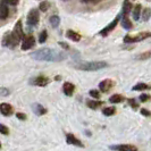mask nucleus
I'll return each mask as SVG.
<instances>
[{
    "label": "nucleus",
    "instance_id": "f257e3e1",
    "mask_svg": "<svg viewBox=\"0 0 151 151\" xmlns=\"http://www.w3.org/2000/svg\"><path fill=\"white\" fill-rule=\"evenodd\" d=\"M32 58L40 61H61L66 58V55L56 51L51 48H41L31 53Z\"/></svg>",
    "mask_w": 151,
    "mask_h": 151
},
{
    "label": "nucleus",
    "instance_id": "f03ea898",
    "mask_svg": "<svg viewBox=\"0 0 151 151\" xmlns=\"http://www.w3.org/2000/svg\"><path fill=\"white\" fill-rule=\"evenodd\" d=\"M80 70H86V72H94L102 68L108 67V64L105 61H88V63H82L75 66Z\"/></svg>",
    "mask_w": 151,
    "mask_h": 151
},
{
    "label": "nucleus",
    "instance_id": "7ed1b4c3",
    "mask_svg": "<svg viewBox=\"0 0 151 151\" xmlns=\"http://www.w3.org/2000/svg\"><path fill=\"white\" fill-rule=\"evenodd\" d=\"M19 41L21 40H18L17 37L13 32L12 33L8 32V33H6V35L4 37V39H2V45H6V47H9V48H15L16 45L19 43Z\"/></svg>",
    "mask_w": 151,
    "mask_h": 151
},
{
    "label": "nucleus",
    "instance_id": "20e7f679",
    "mask_svg": "<svg viewBox=\"0 0 151 151\" xmlns=\"http://www.w3.org/2000/svg\"><path fill=\"white\" fill-rule=\"evenodd\" d=\"M151 33L150 32H141L139 33L135 37H131V35H126L124 38V42L125 43H134V42H140V41H143L145 39L150 38Z\"/></svg>",
    "mask_w": 151,
    "mask_h": 151
},
{
    "label": "nucleus",
    "instance_id": "39448f33",
    "mask_svg": "<svg viewBox=\"0 0 151 151\" xmlns=\"http://www.w3.org/2000/svg\"><path fill=\"white\" fill-rule=\"evenodd\" d=\"M119 18H121V15L116 16V18L114 19L113 22L109 23V24L107 25L104 30L100 31V32H99V34H100L101 37H106V35H108V34H109V33H110V32H111V31L116 27V25H117V24H118V22H119Z\"/></svg>",
    "mask_w": 151,
    "mask_h": 151
},
{
    "label": "nucleus",
    "instance_id": "423d86ee",
    "mask_svg": "<svg viewBox=\"0 0 151 151\" xmlns=\"http://www.w3.org/2000/svg\"><path fill=\"white\" fill-rule=\"evenodd\" d=\"M39 10L38 9H32L30 10V13L27 14V24L31 26H35L39 23Z\"/></svg>",
    "mask_w": 151,
    "mask_h": 151
},
{
    "label": "nucleus",
    "instance_id": "0eeeda50",
    "mask_svg": "<svg viewBox=\"0 0 151 151\" xmlns=\"http://www.w3.org/2000/svg\"><path fill=\"white\" fill-rule=\"evenodd\" d=\"M35 45V39L33 35H26L23 39L22 49L23 50H30Z\"/></svg>",
    "mask_w": 151,
    "mask_h": 151
},
{
    "label": "nucleus",
    "instance_id": "6e6552de",
    "mask_svg": "<svg viewBox=\"0 0 151 151\" xmlns=\"http://www.w3.org/2000/svg\"><path fill=\"white\" fill-rule=\"evenodd\" d=\"M30 83L32 85H37V86H45L49 83V78L45 77V76H37V77H33L31 80Z\"/></svg>",
    "mask_w": 151,
    "mask_h": 151
},
{
    "label": "nucleus",
    "instance_id": "1a4fd4ad",
    "mask_svg": "<svg viewBox=\"0 0 151 151\" xmlns=\"http://www.w3.org/2000/svg\"><path fill=\"white\" fill-rule=\"evenodd\" d=\"M13 111H14V108H13L12 105H9L7 102L0 104V113L2 114L4 116L8 117V116H10V115L13 114Z\"/></svg>",
    "mask_w": 151,
    "mask_h": 151
},
{
    "label": "nucleus",
    "instance_id": "9d476101",
    "mask_svg": "<svg viewBox=\"0 0 151 151\" xmlns=\"http://www.w3.org/2000/svg\"><path fill=\"white\" fill-rule=\"evenodd\" d=\"M113 86H114V82L111 80H109V78L104 80L102 82L99 83V89H100V91H102V92H108Z\"/></svg>",
    "mask_w": 151,
    "mask_h": 151
},
{
    "label": "nucleus",
    "instance_id": "9b49d317",
    "mask_svg": "<svg viewBox=\"0 0 151 151\" xmlns=\"http://www.w3.org/2000/svg\"><path fill=\"white\" fill-rule=\"evenodd\" d=\"M13 33H14L16 37H17V39H18V40H22V39H24V32H23L22 21H21V19H19V21H17L15 27H14V31H13Z\"/></svg>",
    "mask_w": 151,
    "mask_h": 151
},
{
    "label": "nucleus",
    "instance_id": "f8f14e48",
    "mask_svg": "<svg viewBox=\"0 0 151 151\" xmlns=\"http://www.w3.org/2000/svg\"><path fill=\"white\" fill-rule=\"evenodd\" d=\"M110 150H124V151H135L137 148L134 145H129V144H122V145H111L109 147Z\"/></svg>",
    "mask_w": 151,
    "mask_h": 151
},
{
    "label": "nucleus",
    "instance_id": "ddd939ff",
    "mask_svg": "<svg viewBox=\"0 0 151 151\" xmlns=\"http://www.w3.org/2000/svg\"><path fill=\"white\" fill-rule=\"evenodd\" d=\"M63 91H64V93L66 96L70 97V96H73V93L75 91V86H74V84L70 83V82H66L63 85Z\"/></svg>",
    "mask_w": 151,
    "mask_h": 151
},
{
    "label": "nucleus",
    "instance_id": "4468645a",
    "mask_svg": "<svg viewBox=\"0 0 151 151\" xmlns=\"http://www.w3.org/2000/svg\"><path fill=\"white\" fill-rule=\"evenodd\" d=\"M66 141H67L68 144H73V145H77V147H81L83 148V143L77 139L73 134H67L66 135Z\"/></svg>",
    "mask_w": 151,
    "mask_h": 151
},
{
    "label": "nucleus",
    "instance_id": "2eb2a0df",
    "mask_svg": "<svg viewBox=\"0 0 151 151\" xmlns=\"http://www.w3.org/2000/svg\"><path fill=\"white\" fill-rule=\"evenodd\" d=\"M66 37H67L68 39H70L72 41H75V42L81 40V35H80L77 32H75V31H73V30H68L67 32H66Z\"/></svg>",
    "mask_w": 151,
    "mask_h": 151
},
{
    "label": "nucleus",
    "instance_id": "dca6fc26",
    "mask_svg": "<svg viewBox=\"0 0 151 151\" xmlns=\"http://www.w3.org/2000/svg\"><path fill=\"white\" fill-rule=\"evenodd\" d=\"M32 109H33V111L37 114L38 116L45 115V114L47 113V109H45V108L42 106V105H40V104H35V105H33Z\"/></svg>",
    "mask_w": 151,
    "mask_h": 151
},
{
    "label": "nucleus",
    "instance_id": "f3484780",
    "mask_svg": "<svg viewBox=\"0 0 151 151\" xmlns=\"http://www.w3.org/2000/svg\"><path fill=\"white\" fill-rule=\"evenodd\" d=\"M9 14L8 7L5 4H0V19H6Z\"/></svg>",
    "mask_w": 151,
    "mask_h": 151
},
{
    "label": "nucleus",
    "instance_id": "a211bd4d",
    "mask_svg": "<svg viewBox=\"0 0 151 151\" xmlns=\"http://www.w3.org/2000/svg\"><path fill=\"white\" fill-rule=\"evenodd\" d=\"M86 105H88V107L91 108V109H97L98 107L102 106L104 102H102V101H99V100H89V101L86 102Z\"/></svg>",
    "mask_w": 151,
    "mask_h": 151
},
{
    "label": "nucleus",
    "instance_id": "6ab92c4d",
    "mask_svg": "<svg viewBox=\"0 0 151 151\" xmlns=\"http://www.w3.org/2000/svg\"><path fill=\"white\" fill-rule=\"evenodd\" d=\"M131 12H132V4L129 2V0H125L123 5V15H129Z\"/></svg>",
    "mask_w": 151,
    "mask_h": 151
},
{
    "label": "nucleus",
    "instance_id": "aec40b11",
    "mask_svg": "<svg viewBox=\"0 0 151 151\" xmlns=\"http://www.w3.org/2000/svg\"><path fill=\"white\" fill-rule=\"evenodd\" d=\"M122 26H123L125 30H131V29H132V22L129 19L127 15L123 16V19H122Z\"/></svg>",
    "mask_w": 151,
    "mask_h": 151
},
{
    "label": "nucleus",
    "instance_id": "412c9836",
    "mask_svg": "<svg viewBox=\"0 0 151 151\" xmlns=\"http://www.w3.org/2000/svg\"><path fill=\"white\" fill-rule=\"evenodd\" d=\"M151 88L145 83H137L133 86V90L134 91H144V90H150Z\"/></svg>",
    "mask_w": 151,
    "mask_h": 151
},
{
    "label": "nucleus",
    "instance_id": "4be33fe9",
    "mask_svg": "<svg viewBox=\"0 0 151 151\" xmlns=\"http://www.w3.org/2000/svg\"><path fill=\"white\" fill-rule=\"evenodd\" d=\"M109 101L111 104H121L122 101H124V97L121 94H114L109 98Z\"/></svg>",
    "mask_w": 151,
    "mask_h": 151
},
{
    "label": "nucleus",
    "instance_id": "5701e85b",
    "mask_svg": "<svg viewBox=\"0 0 151 151\" xmlns=\"http://www.w3.org/2000/svg\"><path fill=\"white\" fill-rule=\"evenodd\" d=\"M50 24L52 25V27H58L59 24H60V18L59 16L57 15H52L50 17Z\"/></svg>",
    "mask_w": 151,
    "mask_h": 151
},
{
    "label": "nucleus",
    "instance_id": "b1692460",
    "mask_svg": "<svg viewBox=\"0 0 151 151\" xmlns=\"http://www.w3.org/2000/svg\"><path fill=\"white\" fill-rule=\"evenodd\" d=\"M140 16H141V5L139 4V5H136L134 9H133V18L137 21L139 18H140Z\"/></svg>",
    "mask_w": 151,
    "mask_h": 151
},
{
    "label": "nucleus",
    "instance_id": "393cba45",
    "mask_svg": "<svg viewBox=\"0 0 151 151\" xmlns=\"http://www.w3.org/2000/svg\"><path fill=\"white\" fill-rule=\"evenodd\" d=\"M151 58V50L150 51H145V52H142L140 55L136 56V59L139 60H147V59H150Z\"/></svg>",
    "mask_w": 151,
    "mask_h": 151
},
{
    "label": "nucleus",
    "instance_id": "a878e982",
    "mask_svg": "<svg viewBox=\"0 0 151 151\" xmlns=\"http://www.w3.org/2000/svg\"><path fill=\"white\" fill-rule=\"evenodd\" d=\"M102 113L105 116H111L114 114L116 113V109H115V107H106L104 110H102Z\"/></svg>",
    "mask_w": 151,
    "mask_h": 151
},
{
    "label": "nucleus",
    "instance_id": "bb28decb",
    "mask_svg": "<svg viewBox=\"0 0 151 151\" xmlns=\"http://www.w3.org/2000/svg\"><path fill=\"white\" fill-rule=\"evenodd\" d=\"M150 16H151V10L149 8H145L143 10V13H142V19H143L144 22H147V21H149Z\"/></svg>",
    "mask_w": 151,
    "mask_h": 151
},
{
    "label": "nucleus",
    "instance_id": "cd10ccee",
    "mask_svg": "<svg viewBox=\"0 0 151 151\" xmlns=\"http://www.w3.org/2000/svg\"><path fill=\"white\" fill-rule=\"evenodd\" d=\"M50 7V2L49 1H42L41 4H40V6H39V9L41 10V12H47L48 9Z\"/></svg>",
    "mask_w": 151,
    "mask_h": 151
},
{
    "label": "nucleus",
    "instance_id": "c85d7f7f",
    "mask_svg": "<svg viewBox=\"0 0 151 151\" xmlns=\"http://www.w3.org/2000/svg\"><path fill=\"white\" fill-rule=\"evenodd\" d=\"M47 38H48V33H47L45 30H43L40 33V35H39V42H40V43H45Z\"/></svg>",
    "mask_w": 151,
    "mask_h": 151
},
{
    "label": "nucleus",
    "instance_id": "c756f323",
    "mask_svg": "<svg viewBox=\"0 0 151 151\" xmlns=\"http://www.w3.org/2000/svg\"><path fill=\"white\" fill-rule=\"evenodd\" d=\"M0 133L4 134V135H8V134H9V129H8V127L6 125L0 124Z\"/></svg>",
    "mask_w": 151,
    "mask_h": 151
},
{
    "label": "nucleus",
    "instance_id": "7c9ffc66",
    "mask_svg": "<svg viewBox=\"0 0 151 151\" xmlns=\"http://www.w3.org/2000/svg\"><path fill=\"white\" fill-rule=\"evenodd\" d=\"M89 94L94 99L100 98V93H99V91H97V90H91L90 92H89Z\"/></svg>",
    "mask_w": 151,
    "mask_h": 151
},
{
    "label": "nucleus",
    "instance_id": "2f4dec72",
    "mask_svg": "<svg viewBox=\"0 0 151 151\" xmlns=\"http://www.w3.org/2000/svg\"><path fill=\"white\" fill-rule=\"evenodd\" d=\"M16 117L18 118V119H21V121H25L27 117H26V115L25 114H23V113H17L16 114Z\"/></svg>",
    "mask_w": 151,
    "mask_h": 151
},
{
    "label": "nucleus",
    "instance_id": "473e14b6",
    "mask_svg": "<svg viewBox=\"0 0 151 151\" xmlns=\"http://www.w3.org/2000/svg\"><path fill=\"white\" fill-rule=\"evenodd\" d=\"M150 99V96H148V94H141L140 96V101L141 102H145V101H148Z\"/></svg>",
    "mask_w": 151,
    "mask_h": 151
},
{
    "label": "nucleus",
    "instance_id": "72a5a7b5",
    "mask_svg": "<svg viewBox=\"0 0 151 151\" xmlns=\"http://www.w3.org/2000/svg\"><path fill=\"white\" fill-rule=\"evenodd\" d=\"M129 105H131L132 107H133L134 109H136V108L139 107V105L136 104V101L134 100V99H129Z\"/></svg>",
    "mask_w": 151,
    "mask_h": 151
},
{
    "label": "nucleus",
    "instance_id": "f704fd0d",
    "mask_svg": "<svg viewBox=\"0 0 151 151\" xmlns=\"http://www.w3.org/2000/svg\"><path fill=\"white\" fill-rule=\"evenodd\" d=\"M7 4H9V5H12V6H16L18 2H19V0H5Z\"/></svg>",
    "mask_w": 151,
    "mask_h": 151
},
{
    "label": "nucleus",
    "instance_id": "c9c22d12",
    "mask_svg": "<svg viewBox=\"0 0 151 151\" xmlns=\"http://www.w3.org/2000/svg\"><path fill=\"white\" fill-rule=\"evenodd\" d=\"M141 114H142L143 116H147V117L151 116V113H150V111H149V110H147V109H144V108H142V109H141Z\"/></svg>",
    "mask_w": 151,
    "mask_h": 151
},
{
    "label": "nucleus",
    "instance_id": "e433bc0d",
    "mask_svg": "<svg viewBox=\"0 0 151 151\" xmlns=\"http://www.w3.org/2000/svg\"><path fill=\"white\" fill-rule=\"evenodd\" d=\"M0 94H1V96H8V94H9V91L1 88V89H0Z\"/></svg>",
    "mask_w": 151,
    "mask_h": 151
},
{
    "label": "nucleus",
    "instance_id": "4c0bfd02",
    "mask_svg": "<svg viewBox=\"0 0 151 151\" xmlns=\"http://www.w3.org/2000/svg\"><path fill=\"white\" fill-rule=\"evenodd\" d=\"M58 43H59V45H61L64 49H68V48H69V47H68V45H66L65 42H58Z\"/></svg>",
    "mask_w": 151,
    "mask_h": 151
},
{
    "label": "nucleus",
    "instance_id": "58836bf2",
    "mask_svg": "<svg viewBox=\"0 0 151 151\" xmlns=\"http://www.w3.org/2000/svg\"><path fill=\"white\" fill-rule=\"evenodd\" d=\"M84 2H90V1H92V0H83Z\"/></svg>",
    "mask_w": 151,
    "mask_h": 151
},
{
    "label": "nucleus",
    "instance_id": "ea45409f",
    "mask_svg": "<svg viewBox=\"0 0 151 151\" xmlns=\"http://www.w3.org/2000/svg\"><path fill=\"white\" fill-rule=\"evenodd\" d=\"M92 1H93V2H98L99 0H92Z\"/></svg>",
    "mask_w": 151,
    "mask_h": 151
},
{
    "label": "nucleus",
    "instance_id": "a19ab883",
    "mask_svg": "<svg viewBox=\"0 0 151 151\" xmlns=\"http://www.w3.org/2000/svg\"><path fill=\"white\" fill-rule=\"evenodd\" d=\"M0 148H1V143H0Z\"/></svg>",
    "mask_w": 151,
    "mask_h": 151
}]
</instances>
